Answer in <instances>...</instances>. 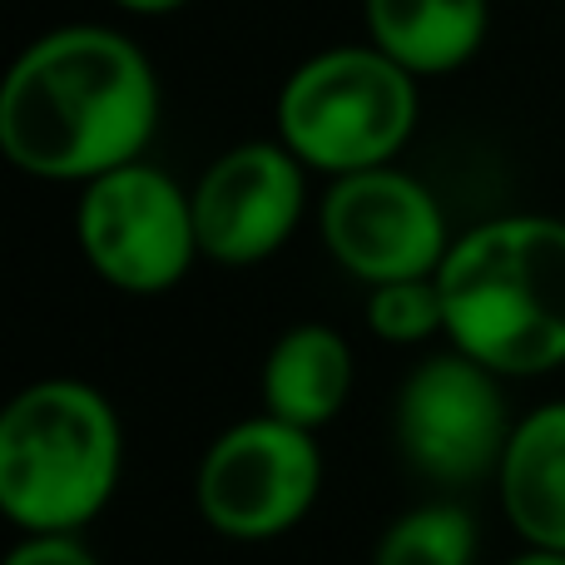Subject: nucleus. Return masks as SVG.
Masks as SVG:
<instances>
[{
	"label": "nucleus",
	"mask_w": 565,
	"mask_h": 565,
	"mask_svg": "<svg viewBox=\"0 0 565 565\" xmlns=\"http://www.w3.org/2000/svg\"><path fill=\"white\" fill-rule=\"evenodd\" d=\"M447 338L497 377H536L565 362V224L511 214L451 244L437 274Z\"/></svg>",
	"instance_id": "2"
},
{
	"label": "nucleus",
	"mask_w": 565,
	"mask_h": 565,
	"mask_svg": "<svg viewBox=\"0 0 565 565\" xmlns=\"http://www.w3.org/2000/svg\"><path fill=\"white\" fill-rule=\"evenodd\" d=\"M511 565H565V556H556V551H526V556H516Z\"/></svg>",
	"instance_id": "17"
},
{
	"label": "nucleus",
	"mask_w": 565,
	"mask_h": 565,
	"mask_svg": "<svg viewBox=\"0 0 565 565\" xmlns=\"http://www.w3.org/2000/svg\"><path fill=\"white\" fill-rule=\"evenodd\" d=\"M367 328L382 342H427L431 332H447V302H441L437 278H412L372 288L367 298Z\"/></svg>",
	"instance_id": "14"
},
{
	"label": "nucleus",
	"mask_w": 565,
	"mask_h": 565,
	"mask_svg": "<svg viewBox=\"0 0 565 565\" xmlns=\"http://www.w3.org/2000/svg\"><path fill=\"white\" fill-rule=\"evenodd\" d=\"M477 561V521L467 507L431 501L397 516L377 541L372 565H471Z\"/></svg>",
	"instance_id": "13"
},
{
	"label": "nucleus",
	"mask_w": 565,
	"mask_h": 565,
	"mask_svg": "<svg viewBox=\"0 0 565 565\" xmlns=\"http://www.w3.org/2000/svg\"><path fill=\"white\" fill-rule=\"evenodd\" d=\"M352 392V348L332 328H292L264 362V412L298 431L328 427Z\"/></svg>",
	"instance_id": "12"
},
{
	"label": "nucleus",
	"mask_w": 565,
	"mask_h": 565,
	"mask_svg": "<svg viewBox=\"0 0 565 565\" xmlns=\"http://www.w3.org/2000/svg\"><path fill=\"white\" fill-rule=\"evenodd\" d=\"M125 467L119 417L89 382L45 377L0 417V511L30 536H75Z\"/></svg>",
	"instance_id": "3"
},
{
	"label": "nucleus",
	"mask_w": 565,
	"mask_h": 565,
	"mask_svg": "<svg viewBox=\"0 0 565 565\" xmlns=\"http://www.w3.org/2000/svg\"><path fill=\"white\" fill-rule=\"evenodd\" d=\"M372 45L417 75H451L487 40V0H367Z\"/></svg>",
	"instance_id": "11"
},
{
	"label": "nucleus",
	"mask_w": 565,
	"mask_h": 565,
	"mask_svg": "<svg viewBox=\"0 0 565 565\" xmlns=\"http://www.w3.org/2000/svg\"><path fill=\"white\" fill-rule=\"evenodd\" d=\"M6 565H99L79 536H25L6 556Z\"/></svg>",
	"instance_id": "15"
},
{
	"label": "nucleus",
	"mask_w": 565,
	"mask_h": 565,
	"mask_svg": "<svg viewBox=\"0 0 565 565\" xmlns=\"http://www.w3.org/2000/svg\"><path fill=\"white\" fill-rule=\"evenodd\" d=\"M302 218V164L282 145H238L209 164L194 189L199 254L224 268L264 264Z\"/></svg>",
	"instance_id": "9"
},
{
	"label": "nucleus",
	"mask_w": 565,
	"mask_h": 565,
	"mask_svg": "<svg viewBox=\"0 0 565 565\" xmlns=\"http://www.w3.org/2000/svg\"><path fill=\"white\" fill-rule=\"evenodd\" d=\"M115 6H125V10H135V15H169V10H179V6H189V0H115Z\"/></svg>",
	"instance_id": "16"
},
{
	"label": "nucleus",
	"mask_w": 565,
	"mask_h": 565,
	"mask_svg": "<svg viewBox=\"0 0 565 565\" xmlns=\"http://www.w3.org/2000/svg\"><path fill=\"white\" fill-rule=\"evenodd\" d=\"M322 487V451L312 431L278 417L228 427L199 461V516L228 541H274L292 531Z\"/></svg>",
	"instance_id": "6"
},
{
	"label": "nucleus",
	"mask_w": 565,
	"mask_h": 565,
	"mask_svg": "<svg viewBox=\"0 0 565 565\" xmlns=\"http://www.w3.org/2000/svg\"><path fill=\"white\" fill-rule=\"evenodd\" d=\"M159 125L145 50L105 25L40 35L0 79V149L35 179H95L139 164Z\"/></svg>",
	"instance_id": "1"
},
{
	"label": "nucleus",
	"mask_w": 565,
	"mask_h": 565,
	"mask_svg": "<svg viewBox=\"0 0 565 565\" xmlns=\"http://www.w3.org/2000/svg\"><path fill=\"white\" fill-rule=\"evenodd\" d=\"M75 234L105 282L125 292H164L194 268L199 254L194 194L139 159L85 184Z\"/></svg>",
	"instance_id": "5"
},
{
	"label": "nucleus",
	"mask_w": 565,
	"mask_h": 565,
	"mask_svg": "<svg viewBox=\"0 0 565 565\" xmlns=\"http://www.w3.org/2000/svg\"><path fill=\"white\" fill-rule=\"evenodd\" d=\"M417 85L377 45H342L302 60L278 95V135L298 164L322 174H367L407 145Z\"/></svg>",
	"instance_id": "4"
},
{
	"label": "nucleus",
	"mask_w": 565,
	"mask_h": 565,
	"mask_svg": "<svg viewBox=\"0 0 565 565\" xmlns=\"http://www.w3.org/2000/svg\"><path fill=\"white\" fill-rule=\"evenodd\" d=\"M322 238L358 282L437 278L451 254L441 204L402 169H367L348 174L322 199Z\"/></svg>",
	"instance_id": "8"
},
{
	"label": "nucleus",
	"mask_w": 565,
	"mask_h": 565,
	"mask_svg": "<svg viewBox=\"0 0 565 565\" xmlns=\"http://www.w3.org/2000/svg\"><path fill=\"white\" fill-rule=\"evenodd\" d=\"M497 372L461 352H437L407 377L397 397V447L427 481L471 487L497 477L511 441Z\"/></svg>",
	"instance_id": "7"
},
{
	"label": "nucleus",
	"mask_w": 565,
	"mask_h": 565,
	"mask_svg": "<svg viewBox=\"0 0 565 565\" xmlns=\"http://www.w3.org/2000/svg\"><path fill=\"white\" fill-rule=\"evenodd\" d=\"M501 511L531 551L565 556V402L516 422L497 471Z\"/></svg>",
	"instance_id": "10"
}]
</instances>
